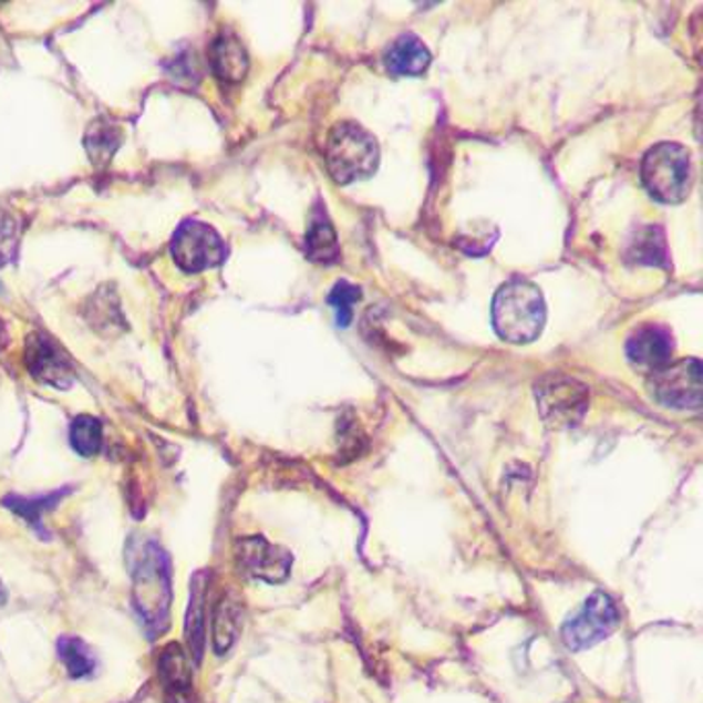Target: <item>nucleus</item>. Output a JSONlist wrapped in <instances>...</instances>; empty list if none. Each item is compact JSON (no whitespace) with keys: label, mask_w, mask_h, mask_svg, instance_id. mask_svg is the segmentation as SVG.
Here are the masks:
<instances>
[{"label":"nucleus","mask_w":703,"mask_h":703,"mask_svg":"<svg viewBox=\"0 0 703 703\" xmlns=\"http://www.w3.org/2000/svg\"><path fill=\"white\" fill-rule=\"evenodd\" d=\"M133 600L145 628L153 633V638H157V633H162L169 623L172 580L169 559L153 540H145L135 549Z\"/></svg>","instance_id":"obj_1"},{"label":"nucleus","mask_w":703,"mask_h":703,"mask_svg":"<svg viewBox=\"0 0 703 703\" xmlns=\"http://www.w3.org/2000/svg\"><path fill=\"white\" fill-rule=\"evenodd\" d=\"M492 318L502 341L511 344L537 341L547 322V306L539 287L524 279L502 285L495 293Z\"/></svg>","instance_id":"obj_2"},{"label":"nucleus","mask_w":703,"mask_h":703,"mask_svg":"<svg viewBox=\"0 0 703 703\" xmlns=\"http://www.w3.org/2000/svg\"><path fill=\"white\" fill-rule=\"evenodd\" d=\"M324 157L334 182L353 184L374 176L380 164V149L374 136L363 126L341 122L330 131Z\"/></svg>","instance_id":"obj_3"},{"label":"nucleus","mask_w":703,"mask_h":703,"mask_svg":"<svg viewBox=\"0 0 703 703\" xmlns=\"http://www.w3.org/2000/svg\"><path fill=\"white\" fill-rule=\"evenodd\" d=\"M691 157L685 147L676 143H659L643 155V186L659 203H683L691 190Z\"/></svg>","instance_id":"obj_4"},{"label":"nucleus","mask_w":703,"mask_h":703,"mask_svg":"<svg viewBox=\"0 0 703 703\" xmlns=\"http://www.w3.org/2000/svg\"><path fill=\"white\" fill-rule=\"evenodd\" d=\"M619 623L621 613L613 599L604 592H595L583 602L582 611L561 628V640L571 652H582L607 640Z\"/></svg>","instance_id":"obj_5"},{"label":"nucleus","mask_w":703,"mask_h":703,"mask_svg":"<svg viewBox=\"0 0 703 703\" xmlns=\"http://www.w3.org/2000/svg\"><path fill=\"white\" fill-rule=\"evenodd\" d=\"M172 256L176 265L186 272H203V270L219 267L227 256L221 236L207 224L200 221H184L178 227L174 240L169 244Z\"/></svg>","instance_id":"obj_6"},{"label":"nucleus","mask_w":703,"mask_h":703,"mask_svg":"<svg viewBox=\"0 0 703 703\" xmlns=\"http://www.w3.org/2000/svg\"><path fill=\"white\" fill-rule=\"evenodd\" d=\"M648 390L652 399L669 409H697L702 403V363L683 360L650 375Z\"/></svg>","instance_id":"obj_7"},{"label":"nucleus","mask_w":703,"mask_h":703,"mask_svg":"<svg viewBox=\"0 0 703 703\" xmlns=\"http://www.w3.org/2000/svg\"><path fill=\"white\" fill-rule=\"evenodd\" d=\"M540 415L554 427H569L582 420L588 406V389L568 375H547L537 384Z\"/></svg>","instance_id":"obj_8"},{"label":"nucleus","mask_w":703,"mask_h":703,"mask_svg":"<svg viewBox=\"0 0 703 703\" xmlns=\"http://www.w3.org/2000/svg\"><path fill=\"white\" fill-rule=\"evenodd\" d=\"M25 365L33 380L45 386L66 390L75 382L69 355L44 332H31L25 343Z\"/></svg>","instance_id":"obj_9"},{"label":"nucleus","mask_w":703,"mask_h":703,"mask_svg":"<svg viewBox=\"0 0 703 703\" xmlns=\"http://www.w3.org/2000/svg\"><path fill=\"white\" fill-rule=\"evenodd\" d=\"M631 368L640 374H657L673 360L674 339L671 330L660 324H642L633 330L626 344Z\"/></svg>","instance_id":"obj_10"},{"label":"nucleus","mask_w":703,"mask_h":703,"mask_svg":"<svg viewBox=\"0 0 703 703\" xmlns=\"http://www.w3.org/2000/svg\"><path fill=\"white\" fill-rule=\"evenodd\" d=\"M238 561L250 576L270 583L283 582L293 564L291 555L262 537L238 540Z\"/></svg>","instance_id":"obj_11"},{"label":"nucleus","mask_w":703,"mask_h":703,"mask_svg":"<svg viewBox=\"0 0 703 703\" xmlns=\"http://www.w3.org/2000/svg\"><path fill=\"white\" fill-rule=\"evenodd\" d=\"M159 681L165 689L167 703H195L193 676L186 666L184 650L178 643H169L159 657Z\"/></svg>","instance_id":"obj_12"},{"label":"nucleus","mask_w":703,"mask_h":703,"mask_svg":"<svg viewBox=\"0 0 703 703\" xmlns=\"http://www.w3.org/2000/svg\"><path fill=\"white\" fill-rule=\"evenodd\" d=\"M210 66H213V73L229 85H236L246 79L250 69V59L236 33H221L213 42Z\"/></svg>","instance_id":"obj_13"},{"label":"nucleus","mask_w":703,"mask_h":703,"mask_svg":"<svg viewBox=\"0 0 703 703\" xmlns=\"http://www.w3.org/2000/svg\"><path fill=\"white\" fill-rule=\"evenodd\" d=\"M430 62H432V54L415 33L399 35L384 54V64L392 75H423Z\"/></svg>","instance_id":"obj_14"},{"label":"nucleus","mask_w":703,"mask_h":703,"mask_svg":"<svg viewBox=\"0 0 703 703\" xmlns=\"http://www.w3.org/2000/svg\"><path fill=\"white\" fill-rule=\"evenodd\" d=\"M306 256L320 267H330L341 258L337 231L330 224L327 209L320 203L316 205L312 221L306 234Z\"/></svg>","instance_id":"obj_15"},{"label":"nucleus","mask_w":703,"mask_h":703,"mask_svg":"<svg viewBox=\"0 0 703 703\" xmlns=\"http://www.w3.org/2000/svg\"><path fill=\"white\" fill-rule=\"evenodd\" d=\"M628 260L642 267L669 269L671 258L666 250L664 231L657 225H645L640 231H635L633 240L629 241Z\"/></svg>","instance_id":"obj_16"},{"label":"nucleus","mask_w":703,"mask_h":703,"mask_svg":"<svg viewBox=\"0 0 703 703\" xmlns=\"http://www.w3.org/2000/svg\"><path fill=\"white\" fill-rule=\"evenodd\" d=\"M83 143H85L91 164L95 165L97 169H102L112 162V157L121 147L122 131L114 122L100 118L91 124Z\"/></svg>","instance_id":"obj_17"},{"label":"nucleus","mask_w":703,"mask_h":703,"mask_svg":"<svg viewBox=\"0 0 703 703\" xmlns=\"http://www.w3.org/2000/svg\"><path fill=\"white\" fill-rule=\"evenodd\" d=\"M186 640L195 662L203 660V645H205V578L196 573L190 588V604L184 619Z\"/></svg>","instance_id":"obj_18"},{"label":"nucleus","mask_w":703,"mask_h":703,"mask_svg":"<svg viewBox=\"0 0 703 703\" xmlns=\"http://www.w3.org/2000/svg\"><path fill=\"white\" fill-rule=\"evenodd\" d=\"M69 494V489H61L54 494L40 495V497H19V495H9L4 497V506L13 509L17 516H21L25 523L31 524L33 528H38L40 533H44L42 523L44 516L50 509L56 508L61 504L62 497Z\"/></svg>","instance_id":"obj_19"},{"label":"nucleus","mask_w":703,"mask_h":703,"mask_svg":"<svg viewBox=\"0 0 703 703\" xmlns=\"http://www.w3.org/2000/svg\"><path fill=\"white\" fill-rule=\"evenodd\" d=\"M69 440H71V446L75 449L76 454L81 456H95L102 444H104V430H102V423L91 417V415H81L73 421L71 425V432H69Z\"/></svg>","instance_id":"obj_20"},{"label":"nucleus","mask_w":703,"mask_h":703,"mask_svg":"<svg viewBox=\"0 0 703 703\" xmlns=\"http://www.w3.org/2000/svg\"><path fill=\"white\" fill-rule=\"evenodd\" d=\"M59 657H61L66 673L75 679L87 676L95 669V657H93L90 645L79 638H73V635H66L59 642Z\"/></svg>","instance_id":"obj_21"},{"label":"nucleus","mask_w":703,"mask_h":703,"mask_svg":"<svg viewBox=\"0 0 703 703\" xmlns=\"http://www.w3.org/2000/svg\"><path fill=\"white\" fill-rule=\"evenodd\" d=\"M240 629V609L231 600L224 599L215 611V652L225 654L238 638Z\"/></svg>","instance_id":"obj_22"},{"label":"nucleus","mask_w":703,"mask_h":703,"mask_svg":"<svg viewBox=\"0 0 703 703\" xmlns=\"http://www.w3.org/2000/svg\"><path fill=\"white\" fill-rule=\"evenodd\" d=\"M361 301V289L349 281H339L329 293V303L337 312V324L347 329L353 320V306Z\"/></svg>","instance_id":"obj_23"},{"label":"nucleus","mask_w":703,"mask_h":703,"mask_svg":"<svg viewBox=\"0 0 703 703\" xmlns=\"http://www.w3.org/2000/svg\"><path fill=\"white\" fill-rule=\"evenodd\" d=\"M19 227L9 215H0V267H4L15 256Z\"/></svg>","instance_id":"obj_24"},{"label":"nucleus","mask_w":703,"mask_h":703,"mask_svg":"<svg viewBox=\"0 0 703 703\" xmlns=\"http://www.w3.org/2000/svg\"><path fill=\"white\" fill-rule=\"evenodd\" d=\"M4 600H7V592H4V588L0 586V604H4Z\"/></svg>","instance_id":"obj_25"}]
</instances>
